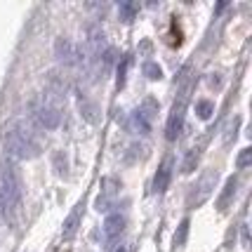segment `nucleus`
Masks as SVG:
<instances>
[{
    "label": "nucleus",
    "mask_w": 252,
    "mask_h": 252,
    "mask_svg": "<svg viewBox=\"0 0 252 252\" xmlns=\"http://www.w3.org/2000/svg\"><path fill=\"white\" fill-rule=\"evenodd\" d=\"M38 127L29 118L17 125H12L2 132V146L5 154L14 160H29L40 154V144H38Z\"/></svg>",
    "instance_id": "nucleus-1"
},
{
    "label": "nucleus",
    "mask_w": 252,
    "mask_h": 252,
    "mask_svg": "<svg viewBox=\"0 0 252 252\" xmlns=\"http://www.w3.org/2000/svg\"><path fill=\"white\" fill-rule=\"evenodd\" d=\"M29 121L38 130H57L62 125V109H59V99H52L50 94L33 99L29 106Z\"/></svg>",
    "instance_id": "nucleus-2"
},
{
    "label": "nucleus",
    "mask_w": 252,
    "mask_h": 252,
    "mask_svg": "<svg viewBox=\"0 0 252 252\" xmlns=\"http://www.w3.org/2000/svg\"><path fill=\"white\" fill-rule=\"evenodd\" d=\"M22 200V179L19 172L12 163H2L0 167V208L5 210H17Z\"/></svg>",
    "instance_id": "nucleus-3"
},
{
    "label": "nucleus",
    "mask_w": 252,
    "mask_h": 252,
    "mask_svg": "<svg viewBox=\"0 0 252 252\" xmlns=\"http://www.w3.org/2000/svg\"><path fill=\"white\" fill-rule=\"evenodd\" d=\"M217 187V170H205L200 179H198V184L191 189V196H189V208H198V205H203L210 196H212V191Z\"/></svg>",
    "instance_id": "nucleus-4"
},
{
    "label": "nucleus",
    "mask_w": 252,
    "mask_h": 252,
    "mask_svg": "<svg viewBox=\"0 0 252 252\" xmlns=\"http://www.w3.org/2000/svg\"><path fill=\"white\" fill-rule=\"evenodd\" d=\"M71 88V80L62 68H50L45 73V94H50L52 99H62L66 97V92Z\"/></svg>",
    "instance_id": "nucleus-5"
},
{
    "label": "nucleus",
    "mask_w": 252,
    "mask_h": 252,
    "mask_svg": "<svg viewBox=\"0 0 252 252\" xmlns=\"http://www.w3.org/2000/svg\"><path fill=\"white\" fill-rule=\"evenodd\" d=\"M123 231H125V217L118 215V212L109 215L106 221H104V226H101V236H104V248L106 250H113L121 243Z\"/></svg>",
    "instance_id": "nucleus-6"
},
{
    "label": "nucleus",
    "mask_w": 252,
    "mask_h": 252,
    "mask_svg": "<svg viewBox=\"0 0 252 252\" xmlns=\"http://www.w3.org/2000/svg\"><path fill=\"white\" fill-rule=\"evenodd\" d=\"M55 57L59 64L64 66H78V45L68 38H57L55 40Z\"/></svg>",
    "instance_id": "nucleus-7"
},
{
    "label": "nucleus",
    "mask_w": 252,
    "mask_h": 252,
    "mask_svg": "<svg viewBox=\"0 0 252 252\" xmlns=\"http://www.w3.org/2000/svg\"><path fill=\"white\" fill-rule=\"evenodd\" d=\"M184 109H187V97H179V104H175V109L170 113V121L165 125V137L170 142H175L182 127H184Z\"/></svg>",
    "instance_id": "nucleus-8"
},
{
    "label": "nucleus",
    "mask_w": 252,
    "mask_h": 252,
    "mask_svg": "<svg viewBox=\"0 0 252 252\" xmlns=\"http://www.w3.org/2000/svg\"><path fill=\"white\" fill-rule=\"evenodd\" d=\"M78 111L83 116V121L90 123V125H97L99 123V106L88 97V94H78Z\"/></svg>",
    "instance_id": "nucleus-9"
},
{
    "label": "nucleus",
    "mask_w": 252,
    "mask_h": 252,
    "mask_svg": "<svg viewBox=\"0 0 252 252\" xmlns=\"http://www.w3.org/2000/svg\"><path fill=\"white\" fill-rule=\"evenodd\" d=\"M170 179H172V158H167V160L160 165L158 175H156V179H154V191L156 193H163L165 189L170 187Z\"/></svg>",
    "instance_id": "nucleus-10"
},
{
    "label": "nucleus",
    "mask_w": 252,
    "mask_h": 252,
    "mask_svg": "<svg viewBox=\"0 0 252 252\" xmlns=\"http://www.w3.org/2000/svg\"><path fill=\"white\" fill-rule=\"evenodd\" d=\"M80 212H83V205H76V208L68 212V217L64 220V229H62V236H64V241H71V238L76 236L78 224H80Z\"/></svg>",
    "instance_id": "nucleus-11"
},
{
    "label": "nucleus",
    "mask_w": 252,
    "mask_h": 252,
    "mask_svg": "<svg viewBox=\"0 0 252 252\" xmlns=\"http://www.w3.org/2000/svg\"><path fill=\"white\" fill-rule=\"evenodd\" d=\"M127 127H130L134 134H149L151 132V121H146L139 111H134L127 121Z\"/></svg>",
    "instance_id": "nucleus-12"
},
{
    "label": "nucleus",
    "mask_w": 252,
    "mask_h": 252,
    "mask_svg": "<svg viewBox=\"0 0 252 252\" xmlns=\"http://www.w3.org/2000/svg\"><path fill=\"white\" fill-rule=\"evenodd\" d=\"M233 193H236V177L226 179V187H224V191H221V196L217 198V208H220L221 212H224V210H226V205L231 203Z\"/></svg>",
    "instance_id": "nucleus-13"
},
{
    "label": "nucleus",
    "mask_w": 252,
    "mask_h": 252,
    "mask_svg": "<svg viewBox=\"0 0 252 252\" xmlns=\"http://www.w3.org/2000/svg\"><path fill=\"white\" fill-rule=\"evenodd\" d=\"M137 2L134 0H123L121 5H118V14H121V22H125V24H130L134 17H137Z\"/></svg>",
    "instance_id": "nucleus-14"
},
{
    "label": "nucleus",
    "mask_w": 252,
    "mask_h": 252,
    "mask_svg": "<svg viewBox=\"0 0 252 252\" xmlns=\"http://www.w3.org/2000/svg\"><path fill=\"white\" fill-rule=\"evenodd\" d=\"M158 109H160V106H158V101H156L154 97H146L142 101V109H139V113H142L146 121H151V118H156V116H158Z\"/></svg>",
    "instance_id": "nucleus-15"
},
{
    "label": "nucleus",
    "mask_w": 252,
    "mask_h": 252,
    "mask_svg": "<svg viewBox=\"0 0 252 252\" xmlns=\"http://www.w3.org/2000/svg\"><path fill=\"white\" fill-rule=\"evenodd\" d=\"M196 165H198V149H191V151H187V156H184L182 172H184V175H191V172L196 170Z\"/></svg>",
    "instance_id": "nucleus-16"
},
{
    "label": "nucleus",
    "mask_w": 252,
    "mask_h": 252,
    "mask_svg": "<svg viewBox=\"0 0 252 252\" xmlns=\"http://www.w3.org/2000/svg\"><path fill=\"white\" fill-rule=\"evenodd\" d=\"M196 113H198V118L208 121L210 116L215 113V104H212V101H208V99H200V101H196Z\"/></svg>",
    "instance_id": "nucleus-17"
},
{
    "label": "nucleus",
    "mask_w": 252,
    "mask_h": 252,
    "mask_svg": "<svg viewBox=\"0 0 252 252\" xmlns=\"http://www.w3.org/2000/svg\"><path fill=\"white\" fill-rule=\"evenodd\" d=\"M238 125H241V118L238 116H233L229 118V123L224 125V142L229 144L231 139H236V132H238Z\"/></svg>",
    "instance_id": "nucleus-18"
},
{
    "label": "nucleus",
    "mask_w": 252,
    "mask_h": 252,
    "mask_svg": "<svg viewBox=\"0 0 252 252\" xmlns=\"http://www.w3.org/2000/svg\"><path fill=\"white\" fill-rule=\"evenodd\" d=\"M113 203H116V196H111V193H99L97 198V203H94V208L99 210V212H109L111 208H113Z\"/></svg>",
    "instance_id": "nucleus-19"
},
{
    "label": "nucleus",
    "mask_w": 252,
    "mask_h": 252,
    "mask_svg": "<svg viewBox=\"0 0 252 252\" xmlns=\"http://www.w3.org/2000/svg\"><path fill=\"white\" fill-rule=\"evenodd\" d=\"M52 163H55L57 175H66V172H68V160H66L64 151H57V154L52 156Z\"/></svg>",
    "instance_id": "nucleus-20"
},
{
    "label": "nucleus",
    "mask_w": 252,
    "mask_h": 252,
    "mask_svg": "<svg viewBox=\"0 0 252 252\" xmlns=\"http://www.w3.org/2000/svg\"><path fill=\"white\" fill-rule=\"evenodd\" d=\"M144 76L149 78V80H160V78H163V71H160V66L156 64V62H146V64H144Z\"/></svg>",
    "instance_id": "nucleus-21"
},
{
    "label": "nucleus",
    "mask_w": 252,
    "mask_h": 252,
    "mask_svg": "<svg viewBox=\"0 0 252 252\" xmlns=\"http://www.w3.org/2000/svg\"><path fill=\"white\" fill-rule=\"evenodd\" d=\"M187 236H189V220H184L182 224H179L177 233H175V245L177 248H182V245L187 243Z\"/></svg>",
    "instance_id": "nucleus-22"
},
{
    "label": "nucleus",
    "mask_w": 252,
    "mask_h": 252,
    "mask_svg": "<svg viewBox=\"0 0 252 252\" xmlns=\"http://www.w3.org/2000/svg\"><path fill=\"white\" fill-rule=\"evenodd\" d=\"M236 165H238V170H245V167H250L252 165V149H243L238 158H236Z\"/></svg>",
    "instance_id": "nucleus-23"
},
{
    "label": "nucleus",
    "mask_w": 252,
    "mask_h": 252,
    "mask_svg": "<svg viewBox=\"0 0 252 252\" xmlns=\"http://www.w3.org/2000/svg\"><path fill=\"white\" fill-rule=\"evenodd\" d=\"M118 252H130V250H127V248H121V250H118Z\"/></svg>",
    "instance_id": "nucleus-24"
},
{
    "label": "nucleus",
    "mask_w": 252,
    "mask_h": 252,
    "mask_svg": "<svg viewBox=\"0 0 252 252\" xmlns=\"http://www.w3.org/2000/svg\"><path fill=\"white\" fill-rule=\"evenodd\" d=\"M0 210H2V208H0Z\"/></svg>",
    "instance_id": "nucleus-25"
}]
</instances>
